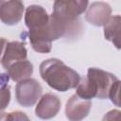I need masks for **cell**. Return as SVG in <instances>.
Masks as SVG:
<instances>
[{"label": "cell", "instance_id": "obj_1", "mask_svg": "<svg viewBox=\"0 0 121 121\" xmlns=\"http://www.w3.org/2000/svg\"><path fill=\"white\" fill-rule=\"evenodd\" d=\"M39 72L43 80L49 87L62 93L76 88L80 80L78 72L55 58L43 60L40 64Z\"/></svg>", "mask_w": 121, "mask_h": 121}, {"label": "cell", "instance_id": "obj_2", "mask_svg": "<svg viewBox=\"0 0 121 121\" xmlns=\"http://www.w3.org/2000/svg\"><path fill=\"white\" fill-rule=\"evenodd\" d=\"M118 78L112 73L100 68L91 67L87 71L85 78H80L77 85L76 95L82 99L92 100L96 97L99 99L108 98L111 86Z\"/></svg>", "mask_w": 121, "mask_h": 121}, {"label": "cell", "instance_id": "obj_3", "mask_svg": "<svg viewBox=\"0 0 121 121\" xmlns=\"http://www.w3.org/2000/svg\"><path fill=\"white\" fill-rule=\"evenodd\" d=\"M89 0H55L51 16L64 29L65 36L80 30L78 17L88 8Z\"/></svg>", "mask_w": 121, "mask_h": 121}, {"label": "cell", "instance_id": "obj_4", "mask_svg": "<svg viewBox=\"0 0 121 121\" xmlns=\"http://www.w3.org/2000/svg\"><path fill=\"white\" fill-rule=\"evenodd\" d=\"M43 93L42 85L34 78H25L17 82L15 96L17 102L26 108L32 107L40 99Z\"/></svg>", "mask_w": 121, "mask_h": 121}, {"label": "cell", "instance_id": "obj_5", "mask_svg": "<svg viewBox=\"0 0 121 121\" xmlns=\"http://www.w3.org/2000/svg\"><path fill=\"white\" fill-rule=\"evenodd\" d=\"M24 11L22 0H0V21L5 25H17L22 20Z\"/></svg>", "mask_w": 121, "mask_h": 121}, {"label": "cell", "instance_id": "obj_6", "mask_svg": "<svg viewBox=\"0 0 121 121\" xmlns=\"http://www.w3.org/2000/svg\"><path fill=\"white\" fill-rule=\"evenodd\" d=\"M61 107V101L58 95L47 93L40 98L35 108V114L41 119H51L55 117Z\"/></svg>", "mask_w": 121, "mask_h": 121}, {"label": "cell", "instance_id": "obj_7", "mask_svg": "<svg viewBox=\"0 0 121 121\" xmlns=\"http://www.w3.org/2000/svg\"><path fill=\"white\" fill-rule=\"evenodd\" d=\"M91 108V100L82 99L75 94L66 102L64 110L65 116L71 121H79L87 117Z\"/></svg>", "mask_w": 121, "mask_h": 121}, {"label": "cell", "instance_id": "obj_8", "mask_svg": "<svg viewBox=\"0 0 121 121\" xmlns=\"http://www.w3.org/2000/svg\"><path fill=\"white\" fill-rule=\"evenodd\" d=\"M85 19L95 26H103L112 16V8L105 2H94L85 10Z\"/></svg>", "mask_w": 121, "mask_h": 121}, {"label": "cell", "instance_id": "obj_9", "mask_svg": "<svg viewBox=\"0 0 121 121\" xmlns=\"http://www.w3.org/2000/svg\"><path fill=\"white\" fill-rule=\"evenodd\" d=\"M49 22V15L44 8L39 5H30L25 10V24L28 30L44 28Z\"/></svg>", "mask_w": 121, "mask_h": 121}, {"label": "cell", "instance_id": "obj_10", "mask_svg": "<svg viewBox=\"0 0 121 121\" xmlns=\"http://www.w3.org/2000/svg\"><path fill=\"white\" fill-rule=\"evenodd\" d=\"M27 59L26 43L18 41L8 42L1 59V64L6 69L13 62Z\"/></svg>", "mask_w": 121, "mask_h": 121}, {"label": "cell", "instance_id": "obj_11", "mask_svg": "<svg viewBox=\"0 0 121 121\" xmlns=\"http://www.w3.org/2000/svg\"><path fill=\"white\" fill-rule=\"evenodd\" d=\"M5 70L13 81L18 82L25 78H30V76L33 73V64L27 59H26L23 60L13 62Z\"/></svg>", "mask_w": 121, "mask_h": 121}, {"label": "cell", "instance_id": "obj_12", "mask_svg": "<svg viewBox=\"0 0 121 121\" xmlns=\"http://www.w3.org/2000/svg\"><path fill=\"white\" fill-rule=\"evenodd\" d=\"M120 15L111 16L104 26V37L106 40L112 42L113 45L119 49L120 48Z\"/></svg>", "mask_w": 121, "mask_h": 121}, {"label": "cell", "instance_id": "obj_13", "mask_svg": "<svg viewBox=\"0 0 121 121\" xmlns=\"http://www.w3.org/2000/svg\"><path fill=\"white\" fill-rule=\"evenodd\" d=\"M10 87L9 85H3L0 87V113L8 107L10 102Z\"/></svg>", "mask_w": 121, "mask_h": 121}, {"label": "cell", "instance_id": "obj_14", "mask_svg": "<svg viewBox=\"0 0 121 121\" xmlns=\"http://www.w3.org/2000/svg\"><path fill=\"white\" fill-rule=\"evenodd\" d=\"M120 80L117 79L112 83V85L110 88L108 98L111 99V101L117 107H120Z\"/></svg>", "mask_w": 121, "mask_h": 121}, {"label": "cell", "instance_id": "obj_15", "mask_svg": "<svg viewBox=\"0 0 121 121\" xmlns=\"http://www.w3.org/2000/svg\"><path fill=\"white\" fill-rule=\"evenodd\" d=\"M5 119L7 120H28V117L23 112L15 111V112H11L6 114Z\"/></svg>", "mask_w": 121, "mask_h": 121}, {"label": "cell", "instance_id": "obj_16", "mask_svg": "<svg viewBox=\"0 0 121 121\" xmlns=\"http://www.w3.org/2000/svg\"><path fill=\"white\" fill-rule=\"evenodd\" d=\"M7 43H8V41L5 38H0V62H1V59H2V56H3Z\"/></svg>", "mask_w": 121, "mask_h": 121}]
</instances>
